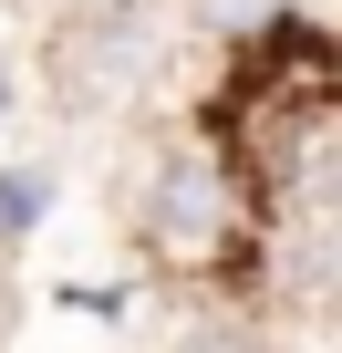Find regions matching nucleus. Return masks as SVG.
<instances>
[{
	"label": "nucleus",
	"instance_id": "nucleus-1",
	"mask_svg": "<svg viewBox=\"0 0 342 353\" xmlns=\"http://www.w3.org/2000/svg\"><path fill=\"white\" fill-rule=\"evenodd\" d=\"M239 229H249V208H239L228 156L187 145V156L156 166V188H145V250H156L166 270H218V260L239 250Z\"/></svg>",
	"mask_w": 342,
	"mask_h": 353
},
{
	"label": "nucleus",
	"instance_id": "nucleus-2",
	"mask_svg": "<svg viewBox=\"0 0 342 353\" xmlns=\"http://www.w3.org/2000/svg\"><path fill=\"white\" fill-rule=\"evenodd\" d=\"M42 208H52V176L42 166H11V176H0V239H21Z\"/></svg>",
	"mask_w": 342,
	"mask_h": 353
},
{
	"label": "nucleus",
	"instance_id": "nucleus-3",
	"mask_svg": "<svg viewBox=\"0 0 342 353\" xmlns=\"http://www.w3.org/2000/svg\"><path fill=\"white\" fill-rule=\"evenodd\" d=\"M259 11H280V0H208V21H218V32H249Z\"/></svg>",
	"mask_w": 342,
	"mask_h": 353
}]
</instances>
